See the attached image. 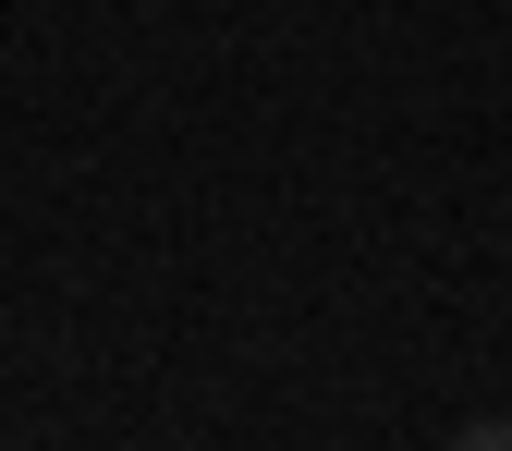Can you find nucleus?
I'll list each match as a JSON object with an SVG mask.
<instances>
[{
	"label": "nucleus",
	"instance_id": "nucleus-1",
	"mask_svg": "<svg viewBox=\"0 0 512 451\" xmlns=\"http://www.w3.org/2000/svg\"><path fill=\"white\" fill-rule=\"evenodd\" d=\"M439 451H512V415H464V427L439 439Z\"/></svg>",
	"mask_w": 512,
	"mask_h": 451
}]
</instances>
